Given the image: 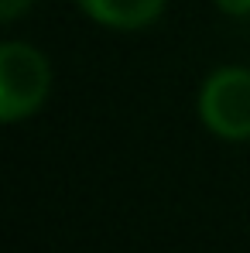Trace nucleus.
<instances>
[{
    "label": "nucleus",
    "instance_id": "nucleus-2",
    "mask_svg": "<svg viewBox=\"0 0 250 253\" xmlns=\"http://www.w3.org/2000/svg\"><path fill=\"white\" fill-rule=\"evenodd\" d=\"M202 124L223 140H250V69H219L199 92Z\"/></svg>",
    "mask_w": 250,
    "mask_h": 253
},
{
    "label": "nucleus",
    "instance_id": "nucleus-3",
    "mask_svg": "<svg viewBox=\"0 0 250 253\" xmlns=\"http://www.w3.org/2000/svg\"><path fill=\"white\" fill-rule=\"evenodd\" d=\"M86 14L106 28H120V31H134V28H148L161 17L165 0H76Z\"/></svg>",
    "mask_w": 250,
    "mask_h": 253
},
{
    "label": "nucleus",
    "instance_id": "nucleus-4",
    "mask_svg": "<svg viewBox=\"0 0 250 253\" xmlns=\"http://www.w3.org/2000/svg\"><path fill=\"white\" fill-rule=\"evenodd\" d=\"M216 3L230 17H250V0H216Z\"/></svg>",
    "mask_w": 250,
    "mask_h": 253
},
{
    "label": "nucleus",
    "instance_id": "nucleus-1",
    "mask_svg": "<svg viewBox=\"0 0 250 253\" xmlns=\"http://www.w3.org/2000/svg\"><path fill=\"white\" fill-rule=\"evenodd\" d=\"M51 69L38 48L24 42L0 44V120L17 124L31 117L48 96Z\"/></svg>",
    "mask_w": 250,
    "mask_h": 253
},
{
    "label": "nucleus",
    "instance_id": "nucleus-5",
    "mask_svg": "<svg viewBox=\"0 0 250 253\" xmlns=\"http://www.w3.org/2000/svg\"><path fill=\"white\" fill-rule=\"evenodd\" d=\"M28 3H31V0H0V17H3V21H14Z\"/></svg>",
    "mask_w": 250,
    "mask_h": 253
}]
</instances>
